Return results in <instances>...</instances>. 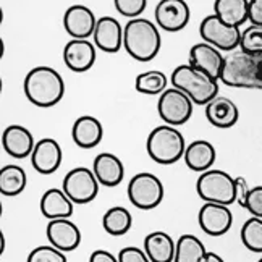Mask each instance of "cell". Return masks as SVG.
<instances>
[{"label":"cell","mask_w":262,"mask_h":262,"mask_svg":"<svg viewBox=\"0 0 262 262\" xmlns=\"http://www.w3.org/2000/svg\"><path fill=\"white\" fill-rule=\"evenodd\" d=\"M25 94L36 107L57 105L65 96V81L52 67H36L25 78Z\"/></svg>","instance_id":"obj_1"},{"label":"cell","mask_w":262,"mask_h":262,"mask_svg":"<svg viewBox=\"0 0 262 262\" xmlns=\"http://www.w3.org/2000/svg\"><path fill=\"white\" fill-rule=\"evenodd\" d=\"M123 47L131 58L138 62H150L162 47L159 26L147 18L129 19L125 25Z\"/></svg>","instance_id":"obj_2"},{"label":"cell","mask_w":262,"mask_h":262,"mask_svg":"<svg viewBox=\"0 0 262 262\" xmlns=\"http://www.w3.org/2000/svg\"><path fill=\"white\" fill-rule=\"evenodd\" d=\"M172 88L183 91L196 105H207L219 96V79L185 63L172 72Z\"/></svg>","instance_id":"obj_3"},{"label":"cell","mask_w":262,"mask_h":262,"mask_svg":"<svg viewBox=\"0 0 262 262\" xmlns=\"http://www.w3.org/2000/svg\"><path fill=\"white\" fill-rule=\"evenodd\" d=\"M185 136L175 126L159 125L149 133L146 141V150L156 164L172 165L177 164L186 152Z\"/></svg>","instance_id":"obj_4"},{"label":"cell","mask_w":262,"mask_h":262,"mask_svg":"<svg viewBox=\"0 0 262 262\" xmlns=\"http://www.w3.org/2000/svg\"><path fill=\"white\" fill-rule=\"evenodd\" d=\"M196 193L204 203L231 206L236 203V181L225 170L212 168L201 173L196 181Z\"/></svg>","instance_id":"obj_5"},{"label":"cell","mask_w":262,"mask_h":262,"mask_svg":"<svg viewBox=\"0 0 262 262\" xmlns=\"http://www.w3.org/2000/svg\"><path fill=\"white\" fill-rule=\"evenodd\" d=\"M220 81L230 88L260 89L262 83L257 78V57H251L245 52H233L225 57Z\"/></svg>","instance_id":"obj_6"},{"label":"cell","mask_w":262,"mask_h":262,"mask_svg":"<svg viewBox=\"0 0 262 262\" xmlns=\"http://www.w3.org/2000/svg\"><path fill=\"white\" fill-rule=\"evenodd\" d=\"M126 193L129 203L135 207L141 210H150L160 206L165 196V189L159 177L150 172H141L129 180Z\"/></svg>","instance_id":"obj_7"},{"label":"cell","mask_w":262,"mask_h":262,"mask_svg":"<svg viewBox=\"0 0 262 262\" xmlns=\"http://www.w3.org/2000/svg\"><path fill=\"white\" fill-rule=\"evenodd\" d=\"M194 102L191 100L183 91L168 88L165 93L159 97L157 112L162 122L170 126L185 125L193 115Z\"/></svg>","instance_id":"obj_8"},{"label":"cell","mask_w":262,"mask_h":262,"mask_svg":"<svg viewBox=\"0 0 262 262\" xmlns=\"http://www.w3.org/2000/svg\"><path fill=\"white\" fill-rule=\"evenodd\" d=\"M99 181L93 170L75 167L65 175L62 189L73 201V204H89L99 194Z\"/></svg>","instance_id":"obj_9"},{"label":"cell","mask_w":262,"mask_h":262,"mask_svg":"<svg viewBox=\"0 0 262 262\" xmlns=\"http://www.w3.org/2000/svg\"><path fill=\"white\" fill-rule=\"evenodd\" d=\"M199 34L204 42L214 46L220 52H231V50L239 47L241 41V29L225 25L214 13L201 21Z\"/></svg>","instance_id":"obj_10"},{"label":"cell","mask_w":262,"mask_h":262,"mask_svg":"<svg viewBox=\"0 0 262 262\" xmlns=\"http://www.w3.org/2000/svg\"><path fill=\"white\" fill-rule=\"evenodd\" d=\"M191 10L185 0H160L156 7V25L167 33H178L189 23Z\"/></svg>","instance_id":"obj_11"},{"label":"cell","mask_w":262,"mask_h":262,"mask_svg":"<svg viewBox=\"0 0 262 262\" xmlns=\"http://www.w3.org/2000/svg\"><path fill=\"white\" fill-rule=\"evenodd\" d=\"M198 224L209 236H222L233 225V214L228 206L204 203L199 209Z\"/></svg>","instance_id":"obj_12"},{"label":"cell","mask_w":262,"mask_h":262,"mask_svg":"<svg viewBox=\"0 0 262 262\" xmlns=\"http://www.w3.org/2000/svg\"><path fill=\"white\" fill-rule=\"evenodd\" d=\"M63 160V150L54 138H41L36 141L31 154V165L41 175H52L60 168Z\"/></svg>","instance_id":"obj_13"},{"label":"cell","mask_w":262,"mask_h":262,"mask_svg":"<svg viewBox=\"0 0 262 262\" xmlns=\"http://www.w3.org/2000/svg\"><path fill=\"white\" fill-rule=\"evenodd\" d=\"M97 47L89 39H72L63 49V62L75 73H86L96 63Z\"/></svg>","instance_id":"obj_14"},{"label":"cell","mask_w":262,"mask_h":262,"mask_svg":"<svg viewBox=\"0 0 262 262\" xmlns=\"http://www.w3.org/2000/svg\"><path fill=\"white\" fill-rule=\"evenodd\" d=\"M123 33L125 28L114 16L97 18L94 29V46L105 54H117L123 47Z\"/></svg>","instance_id":"obj_15"},{"label":"cell","mask_w":262,"mask_h":262,"mask_svg":"<svg viewBox=\"0 0 262 262\" xmlns=\"http://www.w3.org/2000/svg\"><path fill=\"white\" fill-rule=\"evenodd\" d=\"M46 235L49 243L54 248L60 249L62 253L75 251L81 245V231L78 225L70 219L50 220L46 228Z\"/></svg>","instance_id":"obj_16"},{"label":"cell","mask_w":262,"mask_h":262,"mask_svg":"<svg viewBox=\"0 0 262 262\" xmlns=\"http://www.w3.org/2000/svg\"><path fill=\"white\" fill-rule=\"evenodd\" d=\"M97 25V18L94 12L86 5L76 4L67 8L63 15L65 31L72 36V39H88L94 34Z\"/></svg>","instance_id":"obj_17"},{"label":"cell","mask_w":262,"mask_h":262,"mask_svg":"<svg viewBox=\"0 0 262 262\" xmlns=\"http://www.w3.org/2000/svg\"><path fill=\"white\" fill-rule=\"evenodd\" d=\"M188 63L220 81L222 70H224L225 65V57L222 55L219 49L203 41L191 47Z\"/></svg>","instance_id":"obj_18"},{"label":"cell","mask_w":262,"mask_h":262,"mask_svg":"<svg viewBox=\"0 0 262 262\" xmlns=\"http://www.w3.org/2000/svg\"><path fill=\"white\" fill-rule=\"evenodd\" d=\"M34 136L28 128L21 125H8L2 133L4 150L15 159L31 157L34 150Z\"/></svg>","instance_id":"obj_19"},{"label":"cell","mask_w":262,"mask_h":262,"mask_svg":"<svg viewBox=\"0 0 262 262\" xmlns=\"http://www.w3.org/2000/svg\"><path fill=\"white\" fill-rule=\"evenodd\" d=\"M93 172L97 181L102 186L115 188L123 181L125 178V165L112 152H100L94 157L93 162Z\"/></svg>","instance_id":"obj_20"},{"label":"cell","mask_w":262,"mask_h":262,"mask_svg":"<svg viewBox=\"0 0 262 262\" xmlns=\"http://www.w3.org/2000/svg\"><path fill=\"white\" fill-rule=\"evenodd\" d=\"M206 118L212 126L227 129L236 125L239 118V110L231 99L217 96L206 105Z\"/></svg>","instance_id":"obj_21"},{"label":"cell","mask_w":262,"mask_h":262,"mask_svg":"<svg viewBox=\"0 0 262 262\" xmlns=\"http://www.w3.org/2000/svg\"><path fill=\"white\" fill-rule=\"evenodd\" d=\"M185 164L193 172L204 173L212 170V165L215 164L217 150L212 143L206 139H196L189 143L185 152Z\"/></svg>","instance_id":"obj_22"},{"label":"cell","mask_w":262,"mask_h":262,"mask_svg":"<svg viewBox=\"0 0 262 262\" xmlns=\"http://www.w3.org/2000/svg\"><path fill=\"white\" fill-rule=\"evenodd\" d=\"M104 136L102 123L93 115H83L76 118L72 126V138L73 143L81 149H93L99 146Z\"/></svg>","instance_id":"obj_23"},{"label":"cell","mask_w":262,"mask_h":262,"mask_svg":"<svg viewBox=\"0 0 262 262\" xmlns=\"http://www.w3.org/2000/svg\"><path fill=\"white\" fill-rule=\"evenodd\" d=\"M73 201L70 199L63 189L60 188H50L41 196V212L46 219L50 220H60V219H70L73 215Z\"/></svg>","instance_id":"obj_24"},{"label":"cell","mask_w":262,"mask_h":262,"mask_svg":"<svg viewBox=\"0 0 262 262\" xmlns=\"http://www.w3.org/2000/svg\"><path fill=\"white\" fill-rule=\"evenodd\" d=\"M144 253L150 262H173L177 241L165 231H150L144 238Z\"/></svg>","instance_id":"obj_25"},{"label":"cell","mask_w":262,"mask_h":262,"mask_svg":"<svg viewBox=\"0 0 262 262\" xmlns=\"http://www.w3.org/2000/svg\"><path fill=\"white\" fill-rule=\"evenodd\" d=\"M214 15L231 28H241L249 18V0H215Z\"/></svg>","instance_id":"obj_26"},{"label":"cell","mask_w":262,"mask_h":262,"mask_svg":"<svg viewBox=\"0 0 262 262\" xmlns=\"http://www.w3.org/2000/svg\"><path fill=\"white\" fill-rule=\"evenodd\" d=\"M28 183V177L23 167L8 164L0 168V193L4 196L13 198L21 194Z\"/></svg>","instance_id":"obj_27"},{"label":"cell","mask_w":262,"mask_h":262,"mask_svg":"<svg viewBox=\"0 0 262 262\" xmlns=\"http://www.w3.org/2000/svg\"><path fill=\"white\" fill-rule=\"evenodd\" d=\"M209 251L196 235H181L177 239V253L173 262H203Z\"/></svg>","instance_id":"obj_28"},{"label":"cell","mask_w":262,"mask_h":262,"mask_svg":"<svg viewBox=\"0 0 262 262\" xmlns=\"http://www.w3.org/2000/svg\"><path fill=\"white\" fill-rule=\"evenodd\" d=\"M131 225H133V217H131L129 210L123 206L110 207L102 217V227L112 236H122L128 233Z\"/></svg>","instance_id":"obj_29"},{"label":"cell","mask_w":262,"mask_h":262,"mask_svg":"<svg viewBox=\"0 0 262 262\" xmlns=\"http://www.w3.org/2000/svg\"><path fill=\"white\" fill-rule=\"evenodd\" d=\"M168 84L167 76L159 72V70H150V72L139 73L135 79V88L138 93L146 94V96H162Z\"/></svg>","instance_id":"obj_30"},{"label":"cell","mask_w":262,"mask_h":262,"mask_svg":"<svg viewBox=\"0 0 262 262\" xmlns=\"http://www.w3.org/2000/svg\"><path fill=\"white\" fill-rule=\"evenodd\" d=\"M239 236L246 249H249L251 253L262 254V219H248L241 227Z\"/></svg>","instance_id":"obj_31"},{"label":"cell","mask_w":262,"mask_h":262,"mask_svg":"<svg viewBox=\"0 0 262 262\" xmlns=\"http://www.w3.org/2000/svg\"><path fill=\"white\" fill-rule=\"evenodd\" d=\"M241 52L251 57H262V26H248L241 31Z\"/></svg>","instance_id":"obj_32"},{"label":"cell","mask_w":262,"mask_h":262,"mask_svg":"<svg viewBox=\"0 0 262 262\" xmlns=\"http://www.w3.org/2000/svg\"><path fill=\"white\" fill-rule=\"evenodd\" d=\"M26 262H68L65 253L54 248L52 245H42L34 248L28 254Z\"/></svg>","instance_id":"obj_33"},{"label":"cell","mask_w":262,"mask_h":262,"mask_svg":"<svg viewBox=\"0 0 262 262\" xmlns=\"http://www.w3.org/2000/svg\"><path fill=\"white\" fill-rule=\"evenodd\" d=\"M114 7L122 16L136 19V18H141L139 15L146 10L147 2L146 0H115Z\"/></svg>","instance_id":"obj_34"},{"label":"cell","mask_w":262,"mask_h":262,"mask_svg":"<svg viewBox=\"0 0 262 262\" xmlns=\"http://www.w3.org/2000/svg\"><path fill=\"white\" fill-rule=\"evenodd\" d=\"M248 212L253 215V217H257V219H262V185L259 186H254L251 188L249 194H248V201H246V207H245Z\"/></svg>","instance_id":"obj_35"},{"label":"cell","mask_w":262,"mask_h":262,"mask_svg":"<svg viewBox=\"0 0 262 262\" xmlns=\"http://www.w3.org/2000/svg\"><path fill=\"white\" fill-rule=\"evenodd\" d=\"M118 260L120 262H150L144 249H139L136 246H126L120 249L118 253Z\"/></svg>","instance_id":"obj_36"},{"label":"cell","mask_w":262,"mask_h":262,"mask_svg":"<svg viewBox=\"0 0 262 262\" xmlns=\"http://www.w3.org/2000/svg\"><path fill=\"white\" fill-rule=\"evenodd\" d=\"M235 181H236V204H239L241 207H246V201L251 188L248 186V181L245 180V177H235Z\"/></svg>","instance_id":"obj_37"},{"label":"cell","mask_w":262,"mask_h":262,"mask_svg":"<svg viewBox=\"0 0 262 262\" xmlns=\"http://www.w3.org/2000/svg\"><path fill=\"white\" fill-rule=\"evenodd\" d=\"M253 26H262V0H249V18Z\"/></svg>","instance_id":"obj_38"},{"label":"cell","mask_w":262,"mask_h":262,"mask_svg":"<svg viewBox=\"0 0 262 262\" xmlns=\"http://www.w3.org/2000/svg\"><path fill=\"white\" fill-rule=\"evenodd\" d=\"M89 262H120L118 256H114L107 249H96L93 254L89 256Z\"/></svg>","instance_id":"obj_39"},{"label":"cell","mask_w":262,"mask_h":262,"mask_svg":"<svg viewBox=\"0 0 262 262\" xmlns=\"http://www.w3.org/2000/svg\"><path fill=\"white\" fill-rule=\"evenodd\" d=\"M203 262H225L224 260V257L222 256H219V254H215V253H207V256H206V259L203 260Z\"/></svg>","instance_id":"obj_40"},{"label":"cell","mask_w":262,"mask_h":262,"mask_svg":"<svg viewBox=\"0 0 262 262\" xmlns=\"http://www.w3.org/2000/svg\"><path fill=\"white\" fill-rule=\"evenodd\" d=\"M257 78L262 83V57H257Z\"/></svg>","instance_id":"obj_41"},{"label":"cell","mask_w":262,"mask_h":262,"mask_svg":"<svg viewBox=\"0 0 262 262\" xmlns=\"http://www.w3.org/2000/svg\"><path fill=\"white\" fill-rule=\"evenodd\" d=\"M4 248H5V239H4V235H2V253H4Z\"/></svg>","instance_id":"obj_42"},{"label":"cell","mask_w":262,"mask_h":262,"mask_svg":"<svg viewBox=\"0 0 262 262\" xmlns=\"http://www.w3.org/2000/svg\"><path fill=\"white\" fill-rule=\"evenodd\" d=\"M257 262H262V257H260V259H259V260H257Z\"/></svg>","instance_id":"obj_43"}]
</instances>
